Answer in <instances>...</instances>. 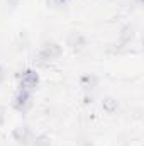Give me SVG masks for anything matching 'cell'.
Returning <instances> with one entry per match:
<instances>
[{"mask_svg":"<svg viewBox=\"0 0 144 146\" xmlns=\"http://www.w3.org/2000/svg\"><path fill=\"white\" fill-rule=\"evenodd\" d=\"M85 44H87L85 37L81 34H78V33H73L71 36L68 37V46H71L73 49H81Z\"/></svg>","mask_w":144,"mask_h":146,"instance_id":"5","label":"cell"},{"mask_svg":"<svg viewBox=\"0 0 144 146\" xmlns=\"http://www.w3.org/2000/svg\"><path fill=\"white\" fill-rule=\"evenodd\" d=\"M3 78V72H2V68H0V80Z\"/></svg>","mask_w":144,"mask_h":146,"instance_id":"11","label":"cell"},{"mask_svg":"<svg viewBox=\"0 0 144 146\" xmlns=\"http://www.w3.org/2000/svg\"><path fill=\"white\" fill-rule=\"evenodd\" d=\"M14 138H15V141L22 143V145H27V143L32 139V133H31L29 127H26V126H19V127L14 131Z\"/></svg>","mask_w":144,"mask_h":146,"instance_id":"4","label":"cell"},{"mask_svg":"<svg viewBox=\"0 0 144 146\" xmlns=\"http://www.w3.org/2000/svg\"><path fill=\"white\" fill-rule=\"evenodd\" d=\"M41 53H42L49 61H53V60L59 58V54H61V46L56 44V42H48V44L41 49Z\"/></svg>","mask_w":144,"mask_h":146,"instance_id":"3","label":"cell"},{"mask_svg":"<svg viewBox=\"0 0 144 146\" xmlns=\"http://www.w3.org/2000/svg\"><path fill=\"white\" fill-rule=\"evenodd\" d=\"M83 87H85V90H92L95 87V78L93 76H85L83 78Z\"/></svg>","mask_w":144,"mask_h":146,"instance_id":"8","label":"cell"},{"mask_svg":"<svg viewBox=\"0 0 144 146\" xmlns=\"http://www.w3.org/2000/svg\"><path fill=\"white\" fill-rule=\"evenodd\" d=\"M104 107H105L107 112H114V110L117 109V102L114 99H107V100H104Z\"/></svg>","mask_w":144,"mask_h":146,"instance_id":"7","label":"cell"},{"mask_svg":"<svg viewBox=\"0 0 144 146\" xmlns=\"http://www.w3.org/2000/svg\"><path fill=\"white\" fill-rule=\"evenodd\" d=\"M14 107L17 110H20V112H26L31 107V94L19 88V92H17V95L14 99Z\"/></svg>","mask_w":144,"mask_h":146,"instance_id":"2","label":"cell"},{"mask_svg":"<svg viewBox=\"0 0 144 146\" xmlns=\"http://www.w3.org/2000/svg\"><path fill=\"white\" fill-rule=\"evenodd\" d=\"M27 146H51V143L46 136H36V138L32 136V139L27 143Z\"/></svg>","mask_w":144,"mask_h":146,"instance_id":"6","label":"cell"},{"mask_svg":"<svg viewBox=\"0 0 144 146\" xmlns=\"http://www.w3.org/2000/svg\"><path fill=\"white\" fill-rule=\"evenodd\" d=\"M37 82H39V78H37V73L32 72V70H27V72H24L20 75V90H26V92H32L34 88H36Z\"/></svg>","mask_w":144,"mask_h":146,"instance_id":"1","label":"cell"},{"mask_svg":"<svg viewBox=\"0 0 144 146\" xmlns=\"http://www.w3.org/2000/svg\"><path fill=\"white\" fill-rule=\"evenodd\" d=\"M51 2H53V3H63L65 0H51Z\"/></svg>","mask_w":144,"mask_h":146,"instance_id":"10","label":"cell"},{"mask_svg":"<svg viewBox=\"0 0 144 146\" xmlns=\"http://www.w3.org/2000/svg\"><path fill=\"white\" fill-rule=\"evenodd\" d=\"M3 121H5V110H3L2 107H0V124H2Z\"/></svg>","mask_w":144,"mask_h":146,"instance_id":"9","label":"cell"}]
</instances>
